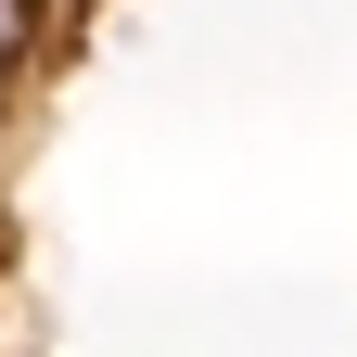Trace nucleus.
<instances>
[{
  "label": "nucleus",
  "instance_id": "obj_1",
  "mask_svg": "<svg viewBox=\"0 0 357 357\" xmlns=\"http://www.w3.org/2000/svg\"><path fill=\"white\" fill-rule=\"evenodd\" d=\"M52 13H64V0H0V89L52 52Z\"/></svg>",
  "mask_w": 357,
  "mask_h": 357
},
{
  "label": "nucleus",
  "instance_id": "obj_2",
  "mask_svg": "<svg viewBox=\"0 0 357 357\" xmlns=\"http://www.w3.org/2000/svg\"><path fill=\"white\" fill-rule=\"evenodd\" d=\"M0 102H13V89H0Z\"/></svg>",
  "mask_w": 357,
  "mask_h": 357
}]
</instances>
